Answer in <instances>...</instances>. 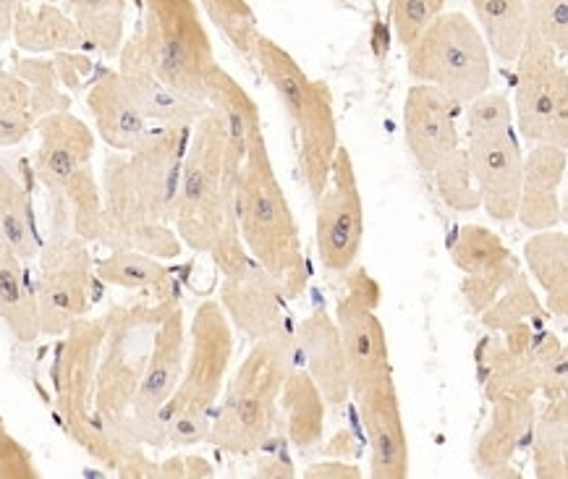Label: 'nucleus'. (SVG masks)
Returning a JSON list of instances; mask_svg holds the SVG:
<instances>
[{"instance_id":"obj_24","label":"nucleus","mask_w":568,"mask_h":479,"mask_svg":"<svg viewBox=\"0 0 568 479\" xmlns=\"http://www.w3.org/2000/svg\"><path fill=\"white\" fill-rule=\"evenodd\" d=\"M568 147L556 144H531L524 155L521 173V197L516 217L524 228L548 231L564 221V205H560V186L566 181Z\"/></svg>"},{"instance_id":"obj_32","label":"nucleus","mask_w":568,"mask_h":479,"mask_svg":"<svg viewBox=\"0 0 568 479\" xmlns=\"http://www.w3.org/2000/svg\"><path fill=\"white\" fill-rule=\"evenodd\" d=\"M207 105L221 115L225 129H229L231 140L246 155V150L254 142L265 140V129H262V113L257 100L244 90L242 84L217 63L207 82Z\"/></svg>"},{"instance_id":"obj_22","label":"nucleus","mask_w":568,"mask_h":479,"mask_svg":"<svg viewBox=\"0 0 568 479\" xmlns=\"http://www.w3.org/2000/svg\"><path fill=\"white\" fill-rule=\"evenodd\" d=\"M221 304L231 328L246 338L260 340L286 328V294L257 263L244 271L223 275Z\"/></svg>"},{"instance_id":"obj_43","label":"nucleus","mask_w":568,"mask_h":479,"mask_svg":"<svg viewBox=\"0 0 568 479\" xmlns=\"http://www.w3.org/2000/svg\"><path fill=\"white\" fill-rule=\"evenodd\" d=\"M527 3L529 32L556 50L568 53V0H524Z\"/></svg>"},{"instance_id":"obj_3","label":"nucleus","mask_w":568,"mask_h":479,"mask_svg":"<svg viewBox=\"0 0 568 479\" xmlns=\"http://www.w3.org/2000/svg\"><path fill=\"white\" fill-rule=\"evenodd\" d=\"M236 228L252 263L278 283L286 299L302 296L310 278L307 254L265 140L246 150L239 169Z\"/></svg>"},{"instance_id":"obj_16","label":"nucleus","mask_w":568,"mask_h":479,"mask_svg":"<svg viewBox=\"0 0 568 479\" xmlns=\"http://www.w3.org/2000/svg\"><path fill=\"white\" fill-rule=\"evenodd\" d=\"M381 288L367 271L348 275V292L336 304V325L344 340L352 396L393 377L388 333L377 317Z\"/></svg>"},{"instance_id":"obj_31","label":"nucleus","mask_w":568,"mask_h":479,"mask_svg":"<svg viewBox=\"0 0 568 479\" xmlns=\"http://www.w3.org/2000/svg\"><path fill=\"white\" fill-rule=\"evenodd\" d=\"M0 319L21 344L42 336L34 286L24 263L6 244H0Z\"/></svg>"},{"instance_id":"obj_52","label":"nucleus","mask_w":568,"mask_h":479,"mask_svg":"<svg viewBox=\"0 0 568 479\" xmlns=\"http://www.w3.org/2000/svg\"><path fill=\"white\" fill-rule=\"evenodd\" d=\"M42 3H58V0H42Z\"/></svg>"},{"instance_id":"obj_8","label":"nucleus","mask_w":568,"mask_h":479,"mask_svg":"<svg viewBox=\"0 0 568 479\" xmlns=\"http://www.w3.org/2000/svg\"><path fill=\"white\" fill-rule=\"evenodd\" d=\"M105 328L108 315L77 319L61 336L50 377L55 390V414L63 430L87 456L115 471L134 446L111 438L94 414V375H98Z\"/></svg>"},{"instance_id":"obj_45","label":"nucleus","mask_w":568,"mask_h":479,"mask_svg":"<svg viewBox=\"0 0 568 479\" xmlns=\"http://www.w3.org/2000/svg\"><path fill=\"white\" fill-rule=\"evenodd\" d=\"M446 0H390V19L393 32L404 50L419 38L422 29L443 13Z\"/></svg>"},{"instance_id":"obj_35","label":"nucleus","mask_w":568,"mask_h":479,"mask_svg":"<svg viewBox=\"0 0 568 479\" xmlns=\"http://www.w3.org/2000/svg\"><path fill=\"white\" fill-rule=\"evenodd\" d=\"M531 459L537 479L568 477V398H548L542 414L531 425Z\"/></svg>"},{"instance_id":"obj_20","label":"nucleus","mask_w":568,"mask_h":479,"mask_svg":"<svg viewBox=\"0 0 568 479\" xmlns=\"http://www.w3.org/2000/svg\"><path fill=\"white\" fill-rule=\"evenodd\" d=\"M356 409L369 440V477L406 479L409 477V438H406L404 414H400L398 390L393 377L367 386L354 394Z\"/></svg>"},{"instance_id":"obj_38","label":"nucleus","mask_w":568,"mask_h":479,"mask_svg":"<svg viewBox=\"0 0 568 479\" xmlns=\"http://www.w3.org/2000/svg\"><path fill=\"white\" fill-rule=\"evenodd\" d=\"M483 325L493 333H504L514 325L521 323H548V312H545L542 302L537 299L535 288H531L527 273H516V278L504 288V294L487 307L483 315Z\"/></svg>"},{"instance_id":"obj_39","label":"nucleus","mask_w":568,"mask_h":479,"mask_svg":"<svg viewBox=\"0 0 568 479\" xmlns=\"http://www.w3.org/2000/svg\"><path fill=\"white\" fill-rule=\"evenodd\" d=\"M210 21L221 29V34L231 42V48L244 58L246 63H254V42L260 38L257 13L246 0H200Z\"/></svg>"},{"instance_id":"obj_13","label":"nucleus","mask_w":568,"mask_h":479,"mask_svg":"<svg viewBox=\"0 0 568 479\" xmlns=\"http://www.w3.org/2000/svg\"><path fill=\"white\" fill-rule=\"evenodd\" d=\"M40 271L34 278L42 336H63L77 319L87 317L94 294V257L90 242L74 234L69 215L53 210V231L40 246Z\"/></svg>"},{"instance_id":"obj_25","label":"nucleus","mask_w":568,"mask_h":479,"mask_svg":"<svg viewBox=\"0 0 568 479\" xmlns=\"http://www.w3.org/2000/svg\"><path fill=\"white\" fill-rule=\"evenodd\" d=\"M296 354L304 359L312 380L317 383L325 404H344L352 398L346 351L338 325L327 312H312L298 323L294 333Z\"/></svg>"},{"instance_id":"obj_12","label":"nucleus","mask_w":568,"mask_h":479,"mask_svg":"<svg viewBox=\"0 0 568 479\" xmlns=\"http://www.w3.org/2000/svg\"><path fill=\"white\" fill-rule=\"evenodd\" d=\"M483 386L495 398H558L566 394V346L537 323H521L500 333L483 351Z\"/></svg>"},{"instance_id":"obj_5","label":"nucleus","mask_w":568,"mask_h":479,"mask_svg":"<svg viewBox=\"0 0 568 479\" xmlns=\"http://www.w3.org/2000/svg\"><path fill=\"white\" fill-rule=\"evenodd\" d=\"M233 359V328L215 299L196 307L186 333V357L179 386L160 411V440L184 448L207 440L210 419L225 388Z\"/></svg>"},{"instance_id":"obj_33","label":"nucleus","mask_w":568,"mask_h":479,"mask_svg":"<svg viewBox=\"0 0 568 479\" xmlns=\"http://www.w3.org/2000/svg\"><path fill=\"white\" fill-rule=\"evenodd\" d=\"M0 244H6L21 263L40 254V234L34 223L32 194L17 173L0 163Z\"/></svg>"},{"instance_id":"obj_18","label":"nucleus","mask_w":568,"mask_h":479,"mask_svg":"<svg viewBox=\"0 0 568 479\" xmlns=\"http://www.w3.org/2000/svg\"><path fill=\"white\" fill-rule=\"evenodd\" d=\"M464 150L479 194V207H485V213L498 223L514 221L524 173V152L514 129L466 136Z\"/></svg>"},{"instance_id":"obj_1","label":"nucleus","mask_w":568,"mask_h":479,"mask_svg":"<svg viewBox=\"0 0 568 479\" xmlns=\"http://www.w3.org/2000/svg\"><path fill=\"white\" fill-rule=\"evenodd\" d=\"M189 129L158 126L134 152H108L103 165V228L100 244L158 259L179 257L184 244L173 228L181 157Z\"/></svg>"},{"instance_id":"obj_15","label":"nucleus","mask_w":568,"mask_h":479,"mask_svg":"<svg viewBox=\"0 0 568 479\" xmlns=\"http://www.w3.org/2000/svg\"><path fill=\"white\" fill-rule=\"evenodd\" d=\"M186 357V319L184 307L176 296L160 317L148 367H144L140 390L131 406V417L126 427V442L131 446H152L163 448L160 440V411L169 404L173 390L179 386L181 369Z\"/></svg>"},{"instance_id":"obj_27","label":"nucleus","mask_w":568,"mask_h":479,"mask_svg":"<svg viewBox=\"0 0 568 479\" xmlns=\"http://www.w3.org/2000/svg\"><path fill=\"white\" fill-rule=\"evenodd\" d=\"M490 404V425L475 448V467L485 477L493 469L514 463L519 448L529 440L537 417L535 398H495Z\"/></svg>"},{"instance_id":"obj_46","label":"nucleus","mask_w":568,"mask_h":479,"mask_svg":"<svg viewBox=\"0 0 568 479\" xmlns=\"http://www.w3.org/2000/svg\"><path fill=\"white\" fill-rule=\"evenodd\" d=\"M40 471L34 467L32 453L13 438L0 417V479H32Z\"/></svg>"},{"instance_id":"obj_47","label":"nucleus","mask_w":568,"mask_h":479,"mask_svg":"<svg viewBox=\"0 0 568 479\" xmlns=\"http://www.w3.org/2000/svg\"><path fill=\"white\" fill-rule=\"evenodd\" d=\"M53 67L58 71V79H61V84L71 86V90L82 86L87 74H90V71H92L90 58H84V55H79V53H55Z\"/></svg>"},{"instance_id":"obj_37","label":"nucleus","mask_w":568,"mask_h":479,"mask_svg":"<svg viewBox=\"0 0 568 479\" xmlns=\"http://www.w3.org/2000/svg\"><path fill=\"white\" fill-rule=\"evenodd\" d=\"M98 281L113 288H126V292H176L171 281V271L163 259L150 257V254L131 249H111V254L94 263Z\"/></svg>"},{"instance_id":"obj_41","label":"nucleus","mask_w":568,"mask_h":479,"mask_svg":"<svg viewBox=\"0 0 568 479\" xmlns=\"http://www.w3.org/2000/svg\"><path fill=\"white\" fill-rule=\"evenodd\" d=\"M13 74L29 86L34 119H42V115L55 111H69L71 98L61 90V79H58L53 61H45V58H24V61L17 63Z\"/></svg>"},{"instance_id":"obj_19","label":"nucleus","mask_w":568,"mask_h":479,"mask_svg":"<svg viewBox=\"0 0 568 479\" xmlns=\"http://www.w3.org/2000/svg\"><path fill=\"white\" fill-rule=\"evenodd\" d=\"M450 259L464 273L462 294L475 315H483L521 271L516 254L485 226L458 228L450 242Z\"/></svg>"},{"instance_id":"obj_42","label":"nucleus","mask_w":568,"mask_h":479,"mask_svg":"<svg viewBox=\"0 0 568 479\" xmlns=\"http://www.w3.org/2000/svg\"><path fill=\"white\" fill-rule=\"evenodd\" d=\"M429 176L435 179V188H438L440 200L450 210H456V213H475V210H479V194L464 147L450 152Z\"/></svg>"},{"instance_id":"obj_4","label":"nucleus","mask_w":568,"mask_h":479,"mask_svg":"<svg viewBox=\"0 0 568 479\" xmlns=\"http://www.w3.org/2000/svg\"><path fill=\"white\" fill-rule=\"evenodd\" d=\"M296 365L294 333L281 330L254 340L210 419L207 440L217 451L252 456L273 440L281 422V388Z\"/></svg>"},{"instance_id":"obj_44","label":"nucleus","mask_w":568,"mask_h":479,"mask_svg":"<svg viewBox=\"0 0 568 479\" xmlns=\"http://www.w3.org/2000/svg\"><path fill=\"white\" fill-rule=\"evenodd\" d=\"M514 129V108L506 92L487 90L466 103V136Z\"/></svg>"},{"instance_id":"obj_9","label":"nucleus","mask_w":568,"mask_h":479,"mask_svg":"<svg viewBox=\"0 0 568 479\" xmlns=\"http://www.w3.org/2000/svg\"><path fill=\"white\" fill-rule=\"evenodd\" d=\"M176 296V292L158 294L155 302L126 304L108 312L103 351L94 375V414L105 432L119 442H126L131 406L148 367L152 336Z\"/></svg>"},{"instance_id":"obj_48","label":"nucleus","mask_w":568,"mask_h":479,"mask_svg":"<svg viewBox=\"0 0 568 479\" xmlns=\"http://www.w3.org/2000/svg\"><path fill=\"white\" fill-rule=\"evenodd\" d=\"M304 477L312 479H359L362 469L354 467V463H346V459H336V461H315L310 469H304Z\"/></svg>"},{"instance_id":"obj_30","label":"nucleus","mask_w":568,"mask_h":479,"mask_svg":"<svg viewBox=\"0 0 568 479\" xmlns=\"http://www.w3.org/2000/svg\"><path fill=\"white\" fill-rule=\"evenodd\" d=\"M524 259L537 286L545 294L548 317L566 319L568 315V234L566 231H535L524 244Z\"/></svg>"},{"instance_id":"obj_17","label":"nucleus","mask_w":568,"mask_h":479,"mask_svg":"<svg viewBox=\"0 0 568 479\" xmlns=\"http://www.w3.org/2000/svg\"><path fill=\"white\" fill-rule=\"evenodd\" d=\"M315 202V242L320 263L331 273H348L359 257L364 242V202L352 152L346 144H341L336 157H333L331 179Z\"/></svg>"},{"instance_id":"obj_49","label":"nucleus","mask_w":568,"mask_h":479,"mask_svg":"<svg viewBox=\"0 0 568 479\" xmlns=\"http://www.w3.org/2000/svg\"><path fill=\"white\" fill-rule=\"evenodd\" d=\"M323 453L327 456V459H348V456L356 453V440L352 432H338L336 438H333L327 446L323 448Z\"/></svg>"},{"instance_id":"obj_29","label":"nucleus","mask_w":568,"mask_h":479,"mask_svg":"<svg viewBox=\"0 0 568 479\" xmlns=\"http://www.w3.org/2000/svg\"><path fill=\"white\" fill-rule=\"evenodd\" d=\"M11 38L19 50L32 55L79 53V50L87 48L74 19L63 9H58L55 3H19L17 17H13Z\"/></svg>"},{"instance_id":"obj_26","label":"nucleus","mask_w":568,"mask_h":479,"mask_svg":"<svg viewBox=\"0 0 568 479\" xmlns=\"http://www.w3.org/2000/svg\"><path fill=\"white\" fill-rule=\"evenodd\" d=\"M87 108L98 129V136L113 152L140 150L155 129L144 119L140 108L134 105L126 86L115 71H103L87 92Z\"/></svg>"},{"instance_id":"obj_11","label":"nucleus","mask_w":568,"mask_h":479,"mask_svg":"<svg viewBox=\"0 0 568 479\" xmlns=\"http://www.w3.org/2000/svg\"><path fill=\"white\" fill-rule=\"evenodd\" d=\"M142 48L150 67L171 90L207 105L215 48L194 0H142Z\"/></svg>"},{"instance_id":"obj_2","label":"nucleus","mask_w":568,"mask_h":479,"mask_svg":"<svg viewBox=\"0 0 568 479\" xmlns=\"http://www.w3.org/2000/svg\"><path fill=\"white\" fill-rule=\"evenodd\" d=\"M242 150L231 140L221 115L207 105L189 129L173 200V228L181 244L213 257L217 271L233 275L252 263L236 228V181Z\"/></svg>"},{"instance_id":"obj_10","label":"nucleus","mask_w":568,"mask_h":479,"mask_svg":"<svg viewBox=\"0 0 568 479\" xmlns=\"http://www.w3.org/2000/svg\"><path fill=\"white\" fill-rule=\"evenodd\" d=\"M406 69L417 84H429L466 105L493 86V55L475 21L443 11L406 48Z\"/></svg>"},{"instance_id":"obj_50","label":"nucleus","mask_w":568,"mask_h":479,"mask_svg":"<svg viewBox=\"0 0 568 479\" xmlns=\"http://www.w3.org/2000/svg\"><path fill=\"white\" fill-rule=\"evenodd\" d=\"M257 475L281 479V477H294L296 471H294V467H291V461H286V459H262L257 467Z\"/></svg>"},{"instance_id":"obj_28","label":"nucleus","mask_w":568,"mask_h":479,"mask_svg":"<svg viewBox=\"0 0 568 479\" xmlns=\"http://www.w3.org/2000/svg\"><path fill=\"white\" fill-rule=\"evenodd\" d=\"M281 417L286 419V440L298 453L323 446L325 398L304 367H294L281 388Z\"/></svg>"},{"instance_id":"obj_7","label":"nucleus","mask_w":568,"mask_h":479,"mask_svg":"<svg viewBox=\"0 0 568 479\" xmlns=\"http://www.w3.org/2000/svg\"><path fill=\"white\" fill-rule=\"evenodd\" d=\"M254 63L278 94L288 119L294 121L298 169L310 194L317 200L331 179L333 157L341 147L331 86L310 79L294 55L267 34H260L254 42Z\"/></svg>"},{"instance_id":"obj_21","label":"nucleus","mask_w":568,"mask_h":479,"mask_svg":"<svg viewBox=\"0 0 568 479\" xmlns=\"http://www.w3.org/2000/svg\"><path fill=\"white\" fill-rule=\"evenodd\" d=\"M458 108L448 94L429 84H412L404 100V136L425 173H433L450 152L462 147Z\"/></svg>"},{"instance_id":"obj_14","label":"nucleus","mask_w":568,"mask_h":479,"mask_svg":"<svg viewBox=\"0 0 568 479\" xmlns=\"http://www.w3.org/2000/svg\"><path fill=\"white\" fill-rule=\"evenodd\" d=\"M516 129L529 144L568 147V69L556 50L527 34L516 58Z\"/></svg>"},{"instance_id":"obj_36","label":"nucleus","mask_w":568,"mask_h":479,"mask_svg":"<svg viewBox=\"0 0 568 479\" xmlns=\"http://www.w3.org/2000/svg\"><path fill=\"white\" fill-rule=\"evenodd\" d=\"M65 13L74 19L87 48L105 58L119 55L126 40V0H65Z\"/></svg>"},{"instance_id":"obj_6","label":"nucleus","mask_w":568,"mask_h":479,"mask_svg":"<svg viewBox=\"0 0 568 479\" xmlns=\"http://www.w3.org/2000/svg\"><path fill=\"white\" fill-rule=\"evenodd\" d=\"M40 144L32 169L48 188L53 210L69 215L71 228L84 242H100L103 228V192L92 171L94 132L71 111H55L38 119Z\"/></svg>"},{"instance_id":"obj_34","label":"nucleus","mask_w":568,"mask_h":479,"mask_svg":"<svg viewBox=\"0 0 568 479\" xmlns=\"http://www.w3.org/2000/svg\"><path fill=\"white\" fill-rule=\"evenodd\" d=\"M477 29L490 55L504 63H516L529 34L527 3L524 0H471Z\"/></svg>"},{"instance_id":"obj_40","label":"nucleus","mask_w":568,"mask_h":479,"mask_svg":"<svg viewBox=\"0 0 568 479\" xmlns=\"http://www.w3.org/2000/svg\"><path fill=\"white\" fill-rule=\"evenodd\" d=\"M34 123L29 86L13 71L0 69V147H17L32 134Z\"/></svg>"},{"instance_id":"obj_23","label":"nucleus","mask_w":568,"mask_h":479,"mask_svg":"<svg viewBox=\"0 0 568 479\" xmlns=\"http://www.w3.org/2000/svg\"><path fill=\"white\" fill-rule=\"evenodd\" d=\"M115 58H119L115 74H119L123 86H126V92L131 94V100H134V105L140 108L142 115L150 123H158V126L163 129H192L194 121H200L202 115H205V103H194V100L184 98V94L171 90V86L155 74L148 55H144L140 34H131L129 40H123V45Z\"/></svg>"},{"instance_id":"obj_51","label":"nucleus","mask_w":568,"mask_h":479,"mask_svg":"<svg viewBox=\"0 0 568 479\" xmlns=\"http://www.w3.org/2000/svg\"><path fill=\"white\" fill-rule=\"evenodd\" d=\"M21 0H0V45L11 38L13 17H17Z\"/></svg>"}]
</instances>
